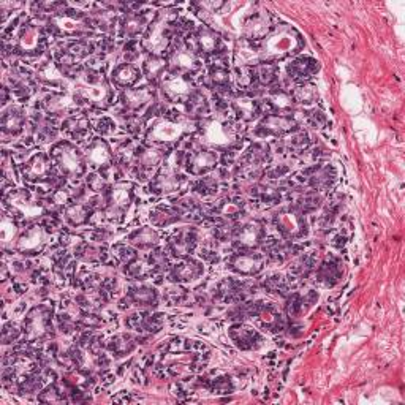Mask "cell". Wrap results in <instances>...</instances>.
I'll return each mask as SVG.
<instances>
[{"instance_id": "ab89813d", "label": "cell", "mask_w": 405, "mask_h": 405, "mask_svg": "<svg viewBox=\"0 0 405 405\" xmlns=\"http://www.w3.org/2000/svg\"><path fill=\"white\" fill-rule=\"evenodd\" d=\"M128 297L136 304V306H154V304H157L156 290H152L149 287L130 288Z\"/></svg>"}, {"instance_id": "4316f807", "label": "cell", "mask_w": 405, "mask_h": 405, "mask_svg": "<svg viewBox=\"0 0 405 405\" xmlns=\"http://www.w3.org/2000/svg\"><path fill=\"white\" fill-rule=\"evenodd\" d=\"M318 71V62L312 57H297L287 65V73L296 82H307Z\"/></svg>"}, {"instance_id": "60d3db41", "label": "cell", "mask_w": 405, "mask_h": 405, "mask_svg": "<svg viewBox=\"0 0 405 405\" xmlns=\"http://www.w3.org/2000/svg\"><path fill=\"white\" fill-rule=\"evenodd\" d=\"M291 97H293L296 103L312 105L315 103V100H317V89H315V86L311 84V82H300V84L295 87Z\"/></svg>"}, {"instance_id": "7bdbcfd3", "label": "cell", "mask_w": 405, "mask_h": 405, "mask_svg": "<svg viewBox=\"0 0 405 405\" xmlns=\"http://www.w3.org/2000/svg\"><path fill=\"white\" fill-rule=\"evenodd\" d=\"M135 348V339L128 334H119L111 339L110 350L116 356H125Z\"/></svg>"}, {"instance_id": "52a82bcc", "label": "cell", "mask_w": 405, "mask_h": 405, "mask_svg": "<svg viewBox=\"0 0 405 405\" xmlns=\"http://www.w3.org/2000/svg\"><path fill=\"white\" fill-rule=\"evenodd\" d=\"M186 121L181 112L170 111L162 119L152 125L147 132V140L156 145H170V142L179 140L186 133Z\"/></svg>"}, {"instance_id": "680465c9", "label": "cell", "mask_w": 405, "mask_h": 405, "mask_svg": "<svg viewBox=\"0 0 405 405\" xmlns=\"http://www.w3.org/2000/svg\"><path fill=\"white\" fill-rule=\"evenodd\" d=\"M287 172H288L287 166L279 165V166H274V168H271V170H267L266 175L270 176L271 179H276V177H282L284 175H287Z\"/></svg>"}, {"instance_id": "603a6c76", "label": "cell", "mask_w": 405, "mask_h": 405, "mask_svg": "<svg viewBox=\"0 0 405 405\" xmlns=\"http://www.w3.org/2000/svg\"><path fill=\"white\" fill-rule=\"evenodd\" d=\"M140 78H141V70L130 62L117 64L111 71L112 84H115L116 87L125 89V91L132 87L133 84H136V82L140 81Z\"/></svg>"}, {"instance_id": "7c38bea8", "label": "cell", "mask_w": 405, "mask_h": 405, "mask_svg": "<svg viewBox=\"0 0 405 405\" xmlns=\"http://www.w3.org/2000/svg\"><path fill=\"white\" fill-rule=\"evenodd\" d=\"M51 327V311L46 306L35 307L24 320V334L29 342L45 337Z\"/></svg>"}, {"instance_id": "d4e9b609", "label": "cell", "mask_w": 405, "mask_h": 405, "mask_svg": "<svg viewBox=\"0 0 405 405\" xmlns=\"http://www.w3.org/2000/svg\"><path fill=\"white\" fill-rule=\"evenodd\" d=\"M37 80L41 82V84L50 86L52 89H62V87H67L68 84L67 76L62 73V70L59 68L57 64L52 61H46L40 65L37 71Z\"/></svg>"}, {"instance_id": "681fc988", "label": "cell", "mask_w": 405, "mask_h": 405, "mask_svg": "<svg viewBox=\"0 0 405 405\" xmlns=\"http://www.w3.org/2000/svg\"><path fill=\"white\" fill-rule=\"evenodd\" d=\"M309 135L304 133V132H297L296 135L291 136V140L287 141V147L290 151L293 152H301V151H306L309 147Z\"/></svg>"}, {"instance_id": "ee69618b", "label": "cell", "mask_w": 405, "mask_h": 405, "mask_svg": "<svg viewBox=\"0 0 405 405\" xmlns=\"http://www.w3.org/2000/svg\"><path fill=\"white\" fill-rule=\"evenodd\" d=\"M339 276H341V270H339V263L336 261H325L318 270V279L321 282H326V285H332L337 282Z\"/></svg>"}, {"instance_id": "e0dca14e", "label": "cell", "mask_w": 405, "mask_h": 405, "mask_svg": "<svg viewBox=\"0 0 405 405\" xmlns=\"http://www.w3.org/2000/svg\"><path fill=\"white\" fill-rule=\"evenodd\" d=\"M274 223H276L277 231H281L282 236L290 237V240H296V237H301L307 233L302 214L295 209L279 214Z\"/></svg>"}, {"instance_id": "ba28073f", "label": "cell", "mask_w": 405, "mask_h": 405, "mask_svg": "<svg viewBox=\"0 0 405 405\" xmlns=\"http://www.w3.org/2000/svg\"><path fill=\"white\" fill-rule=\"evenodd\" d=\"M166 70L171 75L190 76L201 68V61L198 54L187 47L186 45H176L166 56Z\"/></svg>"}, {"instance_id": "7dc6e473", "label": "cell", "mask_w": 405, "mask_h": 405, "mask_svg": "<svg viewBox=\"0 0 405 405\" xmlns=\"http://www.w3.org/2000/svg\"><path fill=\"white\" fill-rule=\"evenodd\" d=\"M192 189L193 192L202 196H209L217 192V181L212 179V177H200L198 181L192 184Z\"/></svg>"}, {"instance_id": "83f0119b", "label": "cell", "mask_w": 405, "mask_h": 405, "mask_svg": "<svg viewBox=\"0 0 405 405\" xmlns=\"http://www.w3.org/2000/svg\"><path fill=\"white\" fill-rule=\"evenodd\" d=\"M170 250L177 257H187L196 246V231L190 228L177 230L168 241Z\"/></svg>"}, {"instance_id": "cb8c5ba5", "label": "cell", "mask_w": 405, "mask_h": 405, "mask_svg": "<svg viewBox=\"0 0 405 405\" xmlns=\"http://www.w3.org/2000/svg\"><path fill=\"white\" fill-rule=\"evenodd\" d=\"M62 132L73 141H86L91 135V122L82 115H71L62 122Z\"/></svg>"}, {"instance_id": "6f0895ef", "label": "cell", "mask_w": 405, "mask_h": 405, "mask_svg": "<svg viewBox=\"0 0 405 405\" xmlns=\"http://www.w3.org/2000/svg\"><path fill=\"white\" fill-rule=\"evenodd\" d=\"M307 122L311 124L312 127L320 128L321 125H323L326 122V117H325V115L321 111H311L307 115Z\"/></svg>"}, {"instance_id": "484cf974", "label": "cell", "mask_w": 405, "mask_h": 405, "mask_svg": "<svg viewBox=\"0 0 405 405\" xmlns=\"http://www.w3.org/2000/svg\"><path fill=\"white\" fill-rule=\"evenodd\" d=\"M202 274V265L193 258L181 257V260L171 267V277L176 282H192Z\"/></svg>"}, {"instance_id": "9a60e30c", "label": "cell", "mask_w": 405, "mask_h": 405, "mask_svg": "<svg viewBox=\"0 0 405 405\" xmlns=\"http://www.w3.org/2000/svg\"><path fill=\"white\" fill-rule=\"evenodd\" d=\"M228 265L231 270L237 274H242V276H255L263 270L265 257L257 252L241 250V252L231 255Z\"/></svg>"}, {"instance_id": "1f68e13d", "label": "cell", "mask_w": 405, "mask_h": 405, "mask_svg": "<svg viewBox=\"0 0 405 405\" xmlns=\"http://www.w3.org/2000/svg\"><path fill=\"white\" fill-rule=\"evenodd\" d=\"M233 110L237 115V117L244 122H250L253 119H257L260 115H263V110H261V101H257L252 97H242L236 98L233 103Z\"/></svg>"}, {"instance_id": "b9f144b4", "label": "cell", "mask_w": 405, "mask_h": 405, "mask_svg": "<svg viewBox=\"0 0 405 405\" xmlns=\"http://www.w3.org/2000/svg\"><path fill=\"white\" fill-rule=\"evenodd\" d=\"M179 219V211L171 206H159L151 212V220L157 226H166Z\"/></svg>"}, {"instance_id": "d590c367", "label": "cell", "mask_w": 405, "mask_h": 405, "mask_svg": "<svg viewBox=\"0 0 405 405\" xmlns=\"http://www.w3.org/2000/svg\"><path fill=\"white\" fill-rule=\"evenodd\" d=\"M230 336L242 348H255L257 347V342L261 341L258 332L247 326H233L230 331Z\"/></svg>"}, {"instance_id": "836d02e7", "label": "cell", "mask_w": 405, "mask_h": 405, "mask_svg": "<svg viewBox=\"0 0 405 405\" xmlns=\"http://www.w3.org/2000/svg\"><path fill=\"white\" fill-rule=\"evenodd\" d=\"M270 31V21L265 15H255L244 24V35L247 40H261Z\"/></svg>"}, {"instance_id": "f6af8a7d", "label": "cell", "mask_w": 405, "mask_h": 405, "mask_svg": "<svg viewBox=\"0 0 405 405\" xmlns=\"http://www.w3.org/2000/svg\"><path fill=\"white\" fill-rule=\"evenodd\" d=\"M130 241L140 247H152L156 246L157 242V233L152 228L145 226V228L135 231V233L130 236Z\"/></svg>"}, {"instance_id": "4fadbf2b", "label": "cell", "mask_w": 405, "mask_h": 405, "mask_svg": "<svg viewBox=\"0 0 405 405\" xmlns=\"http://www.w3.org/2000/svg\"><path fill=\"white\" fill-rule=\"evenodd\" d=\"M151 11H128L119 21V35L122 38L135 40L138 35L145 34L151 26L154 17L149 15Z\"/></svg>"}, {"instance_id": "7a4b0ae2", "label": "cell", "mask_w": 405, "mask_h": 405, "mask_svg": "<svg viewBox=\"0 0 405 405\" xmlns=\"http://www.w3.org/2000/svg\"><path fill=\"white\" fill-rule=\"evenodd\" d=\"M177 16L179 15L175 13V11H160L156 20L151 22V26L147 27L145 37H142V50L152 52L154 56H160L165 51H168L171 41L175 38L172 24H175Z\"/></svg>"}, {"instance_id": "d6986e66", "label": "cell", "mask_w": 405, "mask_h": 405, "mask_svg": "<svg viewBox=\"0 0 405 405\" xmlns=\"http://www.w3.org/2000/svg\"><path fill=\"white\" fill-rule=\"evenodd\" d=\"M154 100V91L151 87L142 86L135 89H127L121 95V103L127 112H138L151 105Z\"/></svg>"}, {"instance_id": "9f6ffc18", "label": "cell", "mask_w": 405, "mask_h": 405, "mask_svg": "<svg viewBox=\"0 0 405 405\" xmlns=\"http://www.w3.org/2000/svg\"><path fill=\"white\" fill-rule=\"evenodd\" d=\"M95 128H97V132L101 135H111L116 130V124L112 122L110 117H101Z\"/></svg>"}, {"instance_id": "c3c4849f", "label": "cell", "mask_w": 405, "mask_h": 405, "mask_svg": "<svg viewBox=\"0 0 405 405\" xmlns=\"http://www.w3.org/2000/svg\"><path fill=\"white\" fill-rule=\"evenodd\" d=\"M127 274L135 281H140V279H145L147 277L149 274L152 271V266L151 265H145V263H138V261H132V263H128L127 266Z\"/></svg>"}, {"instance_id": "bcb514c9", "label": "cell", "mask_w": 405, "mask_h": 405, "mask_svg": "<svg viewBox=\"0 0 405 405\" xmlns=\"http://www.w3.org/2000/svg\"><path fill=\"white\" fill-rule=\"evenodd\" d=\"M92 24L97 26L100 31L108 32L115 27L116 24V17L112 15V11H95V15L92 16Z\"/></svg>"}, {"instance_id": "5bb4252c", "label": "cell", "mask_w": 405, "mask_h": 405, "mask_svg": "<svg viewBox=\"0 0 405 405\" xmlns=\"http://www.w3.org/2000/svg\"><path fill=\"white\" fill-rule=\"evenodd\" d=\"M193 92V84L190 76L171 75L162 81L163 98L170 103H184Z\"/></svg>"}, {"instance_id": "30bf717a", "label": "cell", "mask_w": 405, "mask_h": 405, "mask_svg": "<svg viewBox=\"0 0 405 405\" xmlns=\"http://www.w3.org/2000/svg\"><path fill=\"white\" fill-rule=\"evenodd\" d=\"M54 165L51 157L43 152H38L22 163V177L27 182H51L54 177Z\"/></svg>"}, {"instance_id": "f546056e", "label": "cell", "mask_w": 405, "mask_h": 405, "mask_svg": "<svg viewBox=\"0 0 405 405\" xmlns=\"http://www.w3.org/2000/svg\"><path fill=\"white\" fill-rule=\"evenodd\" d=\"M26 112L20 106H10L8 110L3 111L2 115V132L3 135L15 136L22 132L26 127Z\"/></svg>"}, {"instance_id": "f1b7e54d", "label": "cell", "mask_w": 405, "mask_h": 405, "mask_svg": "<svg viewBox=\"0 0 405 405\" xmlns=\"http://www.w3.org/2000/svg\"><path fill=\"white\" fill-rule=\"evenodd\" d=\"M233 237L236 240L237 246L247 250L260 246L261 241L265 240V233L258 223H247L241 226V228H235Z\"/></svg>"}, {"instance_id": "44dd1931", "label": "cell", "mask_w": 405, "mask_h": 405, "mask_svg": "<svg viewBox=\"0 0 405 405\" xmlns=\"http://www.w3.org/2000/svg\"><path fill=\"white\" fill-rule=\"evenodd\" d=\"M46 246V231L43 226H32L17 241V250L22 255L40 253Z\"/></svg>"}, {"instance_id": "8fae6325", "label": "cell", "mask_w": 405, "mask_h": 405, "mask_svg": "<svg viewBox=\"0 0 405 405\" xmlns=\"http://www.w3.org/2000/svg\"><path fill=\"white\" fill-rule=\"evenodd\" d=\"M296 122L287 115H270L261 121L255 128V136L258 138H267V136H284L291 132H296Z\"/></svg>"}, {"instance_id": "f907efd6", "label": "cell", "mask_w": 405, "mask_h": 405, "mask_svg": "<svg viewBox=\"0 0 405 405\" xmlns=\"http://www.w3.org/2000/svg\"><path fill=\"white\" fill-rule=\"evenodd\" d=\"M108 186H110V182L106 181V177L101 175V172H94V175L87 176V187L95 193L105 192V190L108 189Z\"/></svg>"}, {"instance_id": "ac0fdd59", "label": "cell", "mask_w": 405, "mask_h": 405, "mask_svg": "<svg viewBox=\"0 0 405 405\" xmlns=\"http://www.w3.org/2000/svg\"><path fill=\"white\" fill-rule=\"evenodd\" d=\"M217 162V154L214 151H209V149H195V151H190L187 156L186 166L190 175L202 176L207 171L216 168Z\"/></svg>"}, {"instance_id": "f35d334b", "label": "cell", "mask_w": 405, "mask_h": 405, "mask_svg": "<svg viewBox=\"0 0 405 405\" xmlns=\"http://www.w3.org/2000/svg\"><path fill=\"white\" fill-rule=\"evenodd\" d=\"M91 207L84 206V205H71L67 207V211H65V219H67V222L73 226H80V225H84L87 223L89 220H91Z\"/></svg>"}, {"instance_id": "5b68a950", "label": "cell", "mask_w": 405, "mask_h": 405, "mask_svg": "<svg viewBox=\"0 0 405 405\" xmlns=\"http://www.w3.org/2000/svg\"><path fill=\"white\" fill-rule=\"evenodd\" d=\"M201 138L207 146L220 149V151H231L237 149V130L231 122L212 119L206 121L201 127Z\"/></svg>"}, {"instance_id": "d6a6232c", "label": "cell", "mask_w": 405, "mask_h": 405, "mask_svg": "<svg viewBox=\"0 0 405 405\" xmlns=\"http://www.w3.org/2000/svg\"><path fill=\"white\" fill-rule=\"evenodd\" d=\"M336 179V171L331 166H314L309 175V184L317 190H325L332 186Z\"/></svg>"}, {"instance_id": "3957f363", "label": "cell", "mask_w": 405, "mask_h": 405, "mask_svg": "<svg viewBox=\"0 0 405 405\" xmlns=\"http://www.w3.org/2000/svg\"><path fill=\"white\" fill-rule=\"evenodd\" d=\"M50 157L54 168L62 176L80 177L86 171L84 156L70 141H61L52 146Z\"/></svg>"}, {"instance_id": "7402d4cb", "label": "cell", "mask_w": 405, "mask_h": 405, "mask_svg": "<svg viewBox=\"0 0 405 405\" xmlns=\"http://www.w3.org/2000/svg\"><path fill=\"white\" fill-rule=\"evenodd\" d=\"M182 182L184 176H181L176 170H171L166 166V168H163L156 177H154V181L151 182V192L159 195L176 192V190L181 187Z\"/></svg>"}, {"instance_id": "277c9868", "label": "cell", "mask_w": 405, "mask_h": 405, "mask_svg": "<svg viewBox=\"0 0 405 405\" xmlns=\"http://www.w3.org/2000/svg\"><path fill=\"white\" fill-rule=\"evenodd\" d=\"M15 43L11 45V51L17 56L27 59H37L41 52L46 50L47 35L45 29H41L37 24L27 22L20 26V32L15 37Z\"/></svg>"}, {"instance_id": "8d00e7d4", "label": "cell", "mask_w": 405, "mask_h": 405, "mask_svg": "<svg viewBox=\"0 0 405 405\" xmlns=\"http://www.w3.org/2000/svg\"><path fill=\"white\" fill-rule=\"evenodd\" d=\"M165 71H166V61L162 59V56L151 54L145 59V62H142V73L146 75V78L151 82H157L162 80Z\"/></svg>"}, {"instance_id": "4dcf8cb0", "label": "cell", "mask_w": 405, "mask_h": 405, "mask_svg": "<svg viewBox=\"0 0 405 405\" xmlns=\"http://www.w3.org/2000/svg\"><path fill=\"white\" fill-rule=\"evenodd\" d=\"M293 103L295 100L291 97V92L279 87L270 92L263 105H266V108L270 110L272 115H287V112L293 108Z\"/></svg>"}, {"instance_id": "2e32d148", "label": "cell", "mask_w": 405, "mask_h": 405, "mask_svg": "<svg viewBox=\"0 0 405 405\" xmlns=\"http://www.w3.org/2000/svg\"><path fill=\"white\" fill-rule=\"evenodd\" d=\"M40 110L45 111L47 116L51 117H57V116H64V115H76V100L70 98L68 95L65 94H59V92H52L47 94L46 97L41 98L40 101Z\"/></svg>"}, {"instance_id": "ffe728a7", "label": "cell", "mask_w": 405, "mask_h": 405, "mask_svg": "<svg viewBox=\"0 0 405 405\" xmlns=\"http://www.w3.org/2000/svg\"><path fill=\"white\" fill-rule=\"evenodd\" d=\"M115 156L111 154L108 142L101 138H94L86 147V160L92 168H105V166L112 165Z\"/></svg>"}, {"instance_id": "8992f818", "label": "cell", "mask_w": 405, "mask_h": 405, "mask_svg": "<svg viewBox=\"0 0 405 405\" xmlns=\"http://www.w3.org/2000/svg\"><path fill=\"white\" fill-rule=\"evenodd\" d=\"M302 46L301 35L297 34L295 29L281 27L276 29L270 37H267L266 43L263 46V54L267 59V62H272V59L287 57Z\"/></svg>"}, {"instance_id": "6da1fadb", "label": "cell", "mask_w": 405, "mask_h": 405, "mask_svg": "<svg viewBox=\"0 0 405 405\" xmlns=\"http://www.w3.org/2000/svg\"><path fill=\"white\" fill-rule=\"evenodd\" d=\"M76 103H89L98 108H106L112 101V91L100 70L80 67L73 75Z\"/></svg>"}, {"instance_id": "816d5d0a", "label": "cell", "mask_w": 405, "mask_h": 405, "mask_svg": "<svg viewBox=\"0 0 405 405\" xmlns=\"http://www.w3.org/2000/svg\"><path fill=\"white\" fill-rule=\"evenodd\" d=\"M141 50V45L138 43L136 40H128L127 41V45H125L124 47V59H125V62H130L132 64L133 61H136V59L140 57V51Z\"/></svg>"}, {"instance_id": "74e56055", "label": "cell", "mask_w": 405, "mask_h": 405, "mask_svg": "<svg viewBox=\"0 0 405 405\" xmlns=\"http://www.w3.org/2000/svg\"><path fill=\"white\" fill-rule=\"evenodd\" d=\"M255 80L261 87L272 86L279 81V67L274 62H263L255 65Z\"/></svg>"}, {"instance_id": "f5cc1de1", "label": "cell", "mask_w": 405, "mask_h": 405, "mask_svg": "<svg viewBox=\"0 0 405 405\" xmlns=\"http://www.w3.org/2000/svg\"><path fill=\"white\" fill-rule=\"evenodd\" d=\"M112 252H116L115 255L119 258V260H122L125 261V263H132L133 260H136V252L132 249V247H128V246H124V244H119V246H116L115 249H112Z\"/></svg>"}, {"instance_id": "e575fe53", "label": "cell", "mask_w": 405, "mask_h": 405, "mask_svg": "<svg viewBox=\"0 0 405 405\" xmlns=\"http://www.w3.org/2000/svg\"><path fill=\"white\" fill-rule=\"evenodd\" d=\"M184 103L190 117H205L209 115V101L201 91H193Z\"/></svg>"}, {"instance_id": "9c48e42d", "label": "cell", "mask_w": 405, "mask_h": 405, "mask_svg": "<svg viewBox=\"0 0 405 405\" xmlns=\"http://www.w3.org/2000/svg\"><path fill=\"white\" fill-rule=\"evenodd\" d=\"M186 46L190 47L195 54L205 56H220L223 54V43L222 38L219 37L209 27H198L192 34H189L186 40Z\"/></svg>"}, {"instance_id": "11a10c76", "label": "cell", "mask_w": 405, "mask_h": 405, "mask_svg": "<svg viewBox=\"0 0 405 405\" xmlns=\"http://www.w3.org/2000/svg\"><path fill=\"white\" fill-rule=\"evenodd\" d=\"M212 390L219 392V395H228V392L233 390V385H231V380L230 378H217L216 382L212 383Z\"/></svg>"}, {"instance_id": "db71d44e", "label": "cell", "mask_w": 405, "mask_h": 405, "mask_svg": "<svg viewBox=\"0 0 405 405\" xmlns=\"http://www.w3.org/2000/svg\"><path fill=\"white\" fill-rule=\"evenodd\" d=\"M165 297L170 304H177V302H181L184 297H186V290L181 288V287H171V288L166 290Z\"/></svg>"}]
</instances>
